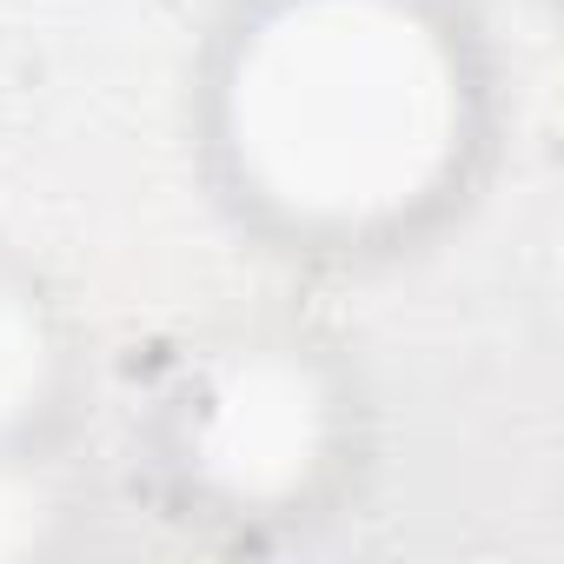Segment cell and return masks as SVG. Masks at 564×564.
Segmentation results:
<instances>
[{"label":"cell","instance_id":"1","mask_svg":"<svg viewBox=\"0 0 564 564\" xmlns=\"http://www.w3.org/2000/svg\"><path fill=\"white\" fill-rule=\"evenodd\" d=\"M511 120L485 0H206L180 67L193 199L286 286L438 259L485 213Z\"/></svg>","mask_w":564,"mask_h":564},{"label":"cell","instance_id":"2","mask_svg":"<svg viewBox=\"0 0 564 564\" xmlns=\"http://www.w3.org/2000/svg\"><path fill=\"white\" fill-rule=\"evenodd\" d=\"M386 405L352 333L246 300L173 326L120 392L133 511L193 551H293L346 524L379 478Z\"/></svg>","mask_w":564,"mask_h":564},{"label":"cell","instance_id":"3","mask_svg":"<svg viewBox=\"0 0 564 564\" xmlns=\"http://www.w3.org/2000/svg\"><path fill=\"white\" fill-rule=\"evenodd\" d=\"M107 346L80 286L0 239V478L74 471L107 419Z\"/></svg>","mask_w":564,"mask_h":564}]
</instances>
